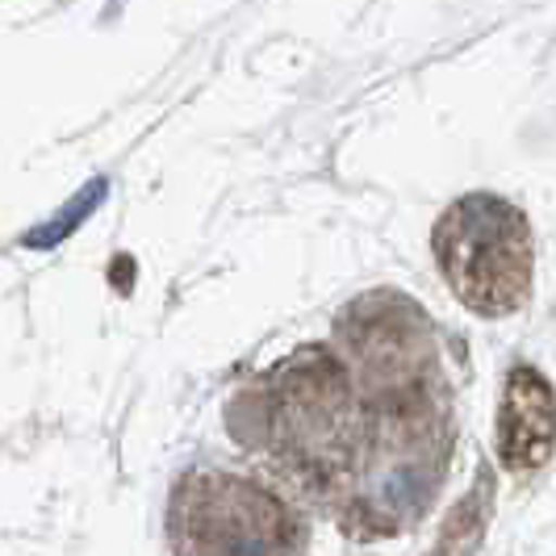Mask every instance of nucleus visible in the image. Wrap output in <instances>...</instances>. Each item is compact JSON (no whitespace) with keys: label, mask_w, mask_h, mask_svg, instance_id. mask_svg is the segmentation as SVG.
<instances>
[{"label":"nucleus","mask_w":556,"mask_h":556,"mask_svg":"<svg viewBox=\"0 0 556 556\" xmlns=\"http://www.w3.org/2000/svg\"><path fill=\"white\" fill-rule=\"evenodd\" d=\"M172 556H302V528L260 481L189 469L167 498Z\"/></svg>","instance_id":"obj_1"},{"label":"nucleus","mask_w":556,"mask_h":556,"mask_svg":"<svg viewBox=\"0 0 556 556\" xmlns=\"http://www.w3.org/2000/svg\"><path fill=\"white\" fill-rule=\"evenodd\" d=\"M435 260L452 293L477 314H510L531 285L528 218L502 197H465L435 226Z\"/></svg>","instance_id":"obj_2"},{"label":"nucleus","mask_w":556,"mask_h":556,"mask_svg":"<svg viewBox=\"0 0 556 556\" xmlns=\"http://www.w3.org/2000/svg\"><path fill=\"white\" fill-rule=\"evenodd\" d=\"M556 447V393L535 368L506 377L498 406V456L506 469H540Z\"/></svg>","instance_id":"obj_3"}]
</instances>
